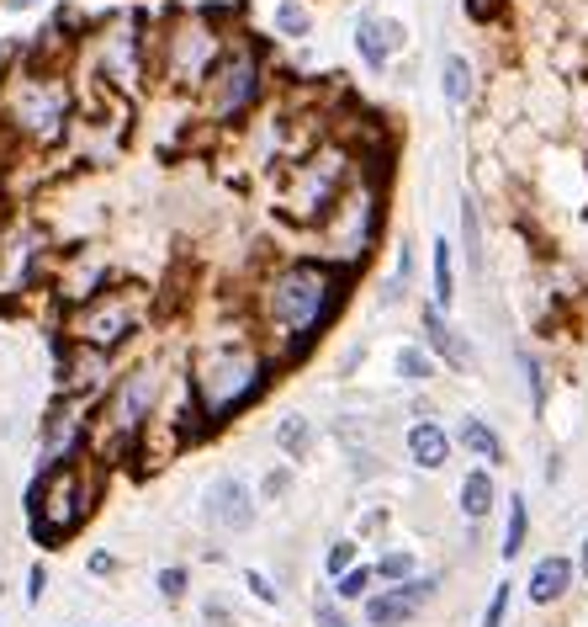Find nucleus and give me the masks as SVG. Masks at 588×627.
<instances>
[{
    "label": "nucleus",
    "instance_id": "f8f14e48",
    "mask_svg": "<svg viewBox=\"0 0 588 627\" xmlns=\"http://www.w3.org/2000/svg\"><path fill=\"white\" fill-rule=\"evenodd\" d=\"M201 516H207L218 532H249V527H255V490H249L238 473H218V479L201 490Z\"/></svg>",
    "mask_w": 588,
    "mask_h": 627
},
{
    "label": "nucleus",
    "instance_id": "393cba45",
    "mask_svg": "<svg viewBox=\"0 0 588 627\" xmlns=\"http://www.w3.org/2000/svg\"><path fill=\"white\" fill-rule=\"evenodd\" d=\"M462 251H467V266L471 272H482V213H477V197H462Z\"/></svg>",
    "mask_w": 588,
    "mask_h": 627
},
{
    "label": "nucleus",
    "instance_id": "1a4fd4ad",
    "mask_svg": "<svg viewBox=\"0 0 588 627\" xmlns=\"http://www.w3.org/2000/svg\"><path fill=\"white\" fill-rule=\"evenodd\" d=\"M382 181H377V170H366V160L355 166L351 186L340 192V203L329 208V218L318 224L314 234L323 240V261H334V266H360L371 245H377V234H382Z\"/></svg>",
    "mask_w": 588,
    "mask_h": 627
},
{
    "label": "nucleus",
    "instance_id": "c9c22d12",
    "mask_svg": "<svg viewBox=\"0 0 588 627\" xmlns=\"http://www.w3.org/2000/svg\"><path fill=\"white\" fill-rule=\"evenodd\" d=\"M244 586L255 590V595H260L266 606H275V601H281V595H275V586H271V580H266V575H260V569H249V575H244Z\"/></svg>",
    "mask_w": 588,
    "mask_h": 627
},
{
    "label": "nucleus",
    "instance_id": "b1692460",
    "mask_svg": "<svg viewBox=\"0 0 588 627\" xmlns=\"http://www.w3.org/2000/svg\"><path fill=\"white\" fill-rule=\"evenodd\" d=\"M434 367H440V362H434L419 340H408V346H397V351H392V373L403 377V383H430Z\"/></svg>",
    "mask_w": 588,
    "mask_h": 627
},
{
    "label": "nucleus",
    "instance_id": "c756f323",
    "mask_svg": "<svg viewBox=\"0 0 588 627\" xmlns=\"http://www.w3.org/2000/svg\"><path fill=\"white\" fill-rule=\"evenodd\" d=\"M371 569H377V580H392V586H403V580H414V569H419V564H414V553H408V547H392V553H382Z\"/></svg>",
    "mask_w": 588,
    "mask_h": 627
},
{
    "label": "nucleus",
    "instance_id": "c85d7f7f",
    "mask_svg": "<svg viewBox=\"0 0 588 627\" xmlns=\"http://www.w3.org/2000/svg\"><path fill=\"white\" fill-rule=\"evenodd\" d=\"M371 580H377L371 564H351V569L334 580V595H340V601H366V595H371Z\"/></svg>",
    "mask_w": 588,
    "mask_h": 627
},
{
    "label": "nucleus",
    "instance_id": "0eeeda50",
    "mask_svg": "<svg viewBox=\"0 0 588 627\" xmlns=\"http://www.w3.org/2000/svg\"><path fill=\"white\" fill-rule=\"evenodd\" d=\"M351 176H355V155L345 144L323 138L318 149L275 166V213L292 218L297 229H318L329 218V208L340 203V192L351 186Z\"/></svg>",
    "mask_w": 588,
    "mask_h": 627
},
{
    "label": "nucleus",
    "instance_id": "f704fd0d",
    "mask_svg": "<svg viewBox=\"0 0 588 627\" xmlns=\"http://www.w3.org/2000/svg\"><path fill=\"white\" fill-rule=\"evenodd\" d=\"M286 490H292V473H286V468H271V473H266V484H260V495H266V501L286 495Z\"/></svg>",
    "mask_w": 588,
    "mask_h": 627
},
{
    "label": "nucleus",
    "instance_id": "58836bf2",
    "mask_svg": "<svg viewBox=\"0 0 588 627\" xmlns=\"http://www.w3.org/2000/svg\"><path fill=\"white\" fill-rule=\"evenodd\" d=\"M38 5H48V0H0L5 16H27V11H38Z\"/></svg>",
    "mask_w": 588,
    "mask_h": 627
},
{
    "label": "nucleus",
    "instance_id": "4468645a",
    "mask_svg": "<svg viewBox=\"0 0 588 627\" xmlns=\"http://www.w3.org/2000/svg\"><path fill=\"white\" fill-rule=\"evenodd\" d=\"M419 330H425V335H419V346L430 351L434 362H445L451 373H477V346H471L467 335L456 330V325H451L434 303L419 309Z\"/></svg>",
    "mask_w": 588,
    "mask_h": 627
},
{
    "label": "nucleus",
    "instance_id": "5701e85b",
    "mask_svg": "<svg viewBox=\"0 0 588 627\" xmlns=\"http://www.w3.org/2000/svg\"><path fill=\"white\" fill-rule=\"evenodd\" d=\"M271 33L281 43H303L308 33H314V5H308V0H275Z\"/></svg>",
    "mask_w": 588,
    "mask_h": 627
},
{
    "label": "nucleus",
    "instance_id": "7ed1b4c3",
    "mask_svg": "<svg viewBox=\"0 0 588 627\" xmlns=\"http://www.w3.org/2000/svg\"><path fill=\"white\" fill-rule=\"evenodd\" d=\"M223 22L207 5H170L164 16L144 22V64H149V85L175 91L192 101L196 85L207 81V70L223 53Z\"/></svg>",
    "mask_w": 588,
    "mask_h": 627
},
{
    "label": "nucleus",
    "instance_id": "39448f33",
    "mask_svg": "<svg viewBox=\"0 0 588 627\" xmlns=\"http://www.w3.org/2000/svg\"><path fill=\"white\" fill-rule=\"evenodd\" d=\"M266 85H271V53L266 43H255L249 33H229L218 64L207 70V81L196 85L192 96V118L201 128H238L255 118V107L266 101Z\"/></svg>",
    "mask_w": 588,
    "mask_h": 627
},
{
    "label": "nucleus",
    "instance_id": "20e7f679",
    "mask_svg": "<svg viewBox=\"0 0 588 627\" xmlns=\"http://www.w3.org/2000/svg\"><path fill=\"white\" fill-rule=\"evenodd\" d=\"M75 123V91L70 75H53V70H27V64H11L5 81H0V128L33 149V155H53Z\"/></svg>",
    "mask_w": 588,
    "mask_h": 627
},
{
    "label": "nucleus",
    "instance_id": "f3484780",
    "mask_svg": "<svg viewBox=\"0 0 588 627\" xmlns=\"http://www.w3.org/2000/svg\"><path fill=\"white\" fill-rule=\"evenodd\" d=\"M456 447H467V458H477L482 468H499V462H510V453H504V436L488 425L482 415H462V425H456V436H451Z\"/></svg>",
    "mask_w": 588,
    "mask_h": 627
},
{
    "label": "nucleus",
    "instance_id": "ea45409f",
    "mask_svg": "<svg viewBox=\"0 0 588 627\" xmlns=\"http://www.w3.org/2000/svg\"><path fill=\"white\" fill-rule=\"evenodd\" d=\"M360 362H366V346H351V351H345V362H340V373H355Z\"/></svg>",
    "mask_w": 588,
    "mask_h": 627
},
{
    "label": "nucleus",
    "instance_id": "423d86ee",
    "mask_svg": "<svg viewBox=\"0 0 588 627\" xmlns=\"http://www.w3.org/2000/svg\"><path fill=\"white\" fill-rule=\"evenodd\" d=\"M101 490H107V468L90 462L85 453L38 468V479H33V490H27V527H33V543L64 547L79 527L96 516Z\"/></svg>",
    "mask_w": 588,
    "mask_h": 627
},
{
    "label": "nucleus",
    "instance_id": "4c0bfd02",
    "mask_svg": "<svg viewBox=\"0 0 588 627\" xmlns=\"http://www.w3.org/2000/svg\"><path fill=\"white\" fill-rule=\"evenodd\" d=\"M90 575H118V558H112L107 547H96V553H90Z\"/></svg>",
    "mask_w": 588,
    "mask_h": 627
},
{
    "label": "nucleus",
    "instance_id": "ddd939ff",
    "mask_svg": "<svg viewBox=\"0 0 588 627\" xmlns=\"http://www.w3.org/2000/svg\"><path fill=\"white\" fill-rule=\"evenodd\" d=\"M434 575H414V580H403V586H388L382 595H366V623L371 627H403L419 617V606L434 601Z\"/></svg>",
    "mask_w": 588,
    "mask_h": 627
},
{
    "label": "nucleus",
    "instance_id": "a19ab883",
    "mask_svg": "<svg viewBox=\"0 0 588 627\" xmlns=\"http://www.w3.org/2000/svg\"><path fill=\"white\" fill-rule=\"evenodd\" d=\"M578 575L588 580V532H584V547H578Z\"/></svg>",
    "mask_w": 588,
    "mask_h": 627
},
{
    "label": "nucleus",
    "instance_id": "7c9ffc66",
    "mask_svg": "<svg viewBox=\"0 0 588 627\" xmlns=\"http://www.w3.org/2000/svg\"><path fill=\"white\" fill-rule=\"evenodd\" d=\"M155 586H159L164 601H186V590H192V569H186V564H164V569L155 575Z\"/></svg>",
    "mask_w": 588,
    "mask_h": 627
},
{
    "label": "nucleus",
    "instance_id": "6ab92c4d",
    "mask_svg": "<svg viewBox=\"0 0 588 627\" xmlns=\"http://www.w3.org/2000/svg\"><path fill=\"white\" fill-rule=\"evenodd\" d=\"M271 442H275V453H281L286 462H303L308 453H314V442H318L314 415H303V410H286V415L275 420Z\"/></svg>",
    "mask_w": 588,
    "mask_h": 627
},
{
    "label": "nucleus",
    "instance_id": "2eb2a0df",
    "mask_svg": "<svg viewBox=\"0 0 588 627\" xmlns=\"http://www.w3.org/2000/svg\"><path fill=\"white\" fill-rule=\"evenodd\" d=\"M408 43L403 33V22H392V16H377V11H366L360 22H355V53H360V64L371 70V75H382L392 64V53Z\"/></svg>",
    "mask_w": 588,
    "mask_h": 627
},
{
    "label": "nucleus",
    "instance_id": "dca6fc26",
    "mask_svg": "<svg viewBox=\"0 0 588 627\" xmlns=\"http://www.w3.org/2000/svg\"><path fill=\"white\" fill-rule=\"evenodd\" d=\"M451 431L440 425V420H414L408 425V436H403V453H408V462L414 468H425V473H434V468H445L451 462Z\"/></svg>",
    "mask_w": 588,
    "mask_h": 627
},
{
    "label": "nucleus",
    "instance_id": "f03ea898",
    "mask_svg": "<svg viewBox=\"0 0 588 627\" xmlns=\"http://www.w3.org/2000/svg\"><path fill=\"white\" fill-rule=\"evenodd\" d=\"M271 383L275 367L266 357V346L255 340L249 319L234 330H212L207 340H196V351L186 357V399L201 420V436L234 425L249 405L266 399Z\"/></svg>",
    "mask_w": 588,
    "mask_h": 627
},
{
    "label": "nucleus",
    "instance_id": "cd10ccee",
    "mask_svg": "<svg viewBox=\"0 0 588 627\" xmlns=\"http://www.w3.org/2000/svg\"><path fill=\"white\" fill-rule=\"evenodd\" d=\"M462 11H467L471 27H482V33H493V27L510 22V0H462Z\"/></svg>",
    "mask_w": 588,
    "mask_h": 627
},
{
    "label": "nucleus",
    "instance_id": "6e6552de",
    "mask_svg": "<svg viewBox=\"0 0 588 627\" xmlns=\"http://www.w3.org/2000/svg\"><path fill=\"white\" fill-rule=\"evenodd\" d=\"M144 330H149V293L133 288V282H112L90 303H75V309L59 314V340L90 346L101 357H118L122 346H133Z\"/></svg>",
    "mask_w": 588,
    "mask_h": 627
},
{
    "label": "nucleus",
    "instance_id": "9b49d317",
    "mask_svg": "<svg viewBox=\"0 0 588 627\" xmlns=\"http://www.w3.org/2000/svg\"><path fill=\"white\" fill-rule=\"evenodd\" d=\"M112 357H101V351H90V346H70V340H59V367H53V383H59V394H75V399H101L107 394V383H112Z\"/></svg>",
    "mask_w": 588,
    "mask_h": 627
},
{
    "label": "nucleus",
    "instance_id": "4be33fe9",
    "mask_svg": "<svg viewBox=\"0 0 588 627\" xmlns=\"http://www.w3.org/2000/svg\"><path fill=\"white\" fill-rule=\"evenodd\" d=\"M493 501H499V484H493V468H467V479H462V516L467 521H482L488 510H493Z\"/></svg>",
    "mask_w": 588,
    "mask_h": 627
},
{
    "label": "nucleus",
    "instance_id": "72a5a7b5",
    "mask_svg": "<svg viewBox=\"0 0 588 627\" xmlns=\"http://www.w3.org/2000/svg\"><path fill=\"white\" fill-rule=\"evenodd\" d=\"M314 623H318V627H355V623H345V612H340L334 601H318V606H314Z\"/></svg>",
    "mask_w": 588,
    "mask_h": 627
},
{
    "label": "nucleus",
    "instance_id": "bb28decb",
    "mask_svg": "<svg viewBox=\"0 0 588 627\" xmlns=\"http://www.w3.org/2000/svg\"><path fill=\"white\" fill-rule=\"evenodd\" d=\"M519 373H525V388H530V410L541 415V410H547V362L519 346Z\"/></svg>",
    "mask_w": 588,
    "mask_h": 627
},
{
    "label": "nucleus",
    "instance_id": "473e14b6",
    "mask_svg": "<svg viewBox=\"0 0 588 627\" xmlns=\"http://www.w3.org/2000/svg\"><path fill=\"white\" fill-rule=\"evenodd\" d=\"M510 580L504 586H493V601H488V612H482V627H504V617H510Z\"/></svg>",
    "mask_w": 588,
    "mask_h": 627
},
{
    "label": "nucleus",
    "instance_id": "e433bc0d",
    "mask_svg": "<svg viewBox=\"0 0 588 627\" xmlns=\"http://www.w3.org/2000/svg\"><path fill=\"white\" fill-rule=\"evenodd\" d=\"M42 590H48V569H42V564H33V575H27V601H33V606L42 601Z\"/></svg>",
    "mask_w": 588,
    "mask_h": 627
},
{
    "label": "nucleus",
    "instance_id": "2f4dec72",
    "mask_svg": "<svg viewBox=\"0 0 588 627\" xmlns=\"http://www.w3.org/2000/svg\"><path fill=\"white\" fill-rule=\"evenodd\" d=\"M355 553H360V547H355L351 538H340V543H334V547H329V553H323V569H329V575L340 580V575H345V569H351V564H355Z\"/></svg>",
    "mask_w": 588,
    "mask_h": 627
},
{
    "label": "nucleus",
    "instance_id": "a211bd4d",
    "mask_svg": "<svg viewBox=\"0 0 588 627\" xmlns=\"http://www.w3.org/2000/svg\"><path fill=\"white\" fill-rule=\"evenodd\" d=\"M573 575H578V569H573L567 553H547V558L530 569V601H536V606H556V601L573 590Z\"/></svg>",
    "mask_w": 588,
    "mask_h": 627
},
{
    "label": "nucleus",
    "instance_id": "f257e3e1",
    "mask_svg": "<svg viewBox=\"0 0 588 627\" xmlns=\"http://www.w3.org/2000/svg\"><path fill=\"white\" fill-rule=\"evenodd\" d=\"M351 266H334L323 255H286L255 272L249 288V325L255 340L266 346L271 367H292L318 346V335L334 325L351 293Z\"/></svg>",
    "mask_w": 588,
    "mask_h": 627
},
{
    "label": "nucleus",
    "instance_id": "412c9836",
    "mask_svg": "<svg viewBox=\"0 0 588 627\" xmlns=\"http://www.w3.org/2000/svg\"><path fill=\"white\" fill-rule=\"evenodd\" d=\"M430 303L445 314L451 303H456V245L445 240V234H434V245H430Z\"/></svg>",
    "mask_w": 588,
    "mask_h": 627
},
{
    "label": "nucleus",
    "instance_id": "a878e982",
    "mask_svg": "<svg viewBox=\"0 0 588 627\" xmlns=\"http://www.w3.org/2000/svg\"><path fill=\"white\" fill-rule=\"evenodd\" d=\"M525 538H530V505H525V495H510V521H504L499 553H504V558H519V553H525Z\"/></svg>",
    "mask_w": 588,
    "mask_h": 627
},
{
    "label": "nucleus",
    "instance_id": "aec40b11",
    "mask_svg": "<svg viewBox=\"0 0 588 627\" xmlns=\"http://www.w3.org/2000/svg\"><path fill=\"white\" fill-rule=\"evenodd\" d=\"M440 96H445V107H471L477 101V70H471L467 53H445L440 59Z\"/></svg>",
    "mask_w": 588,
    "mask_h": 627
},
{
    "label": "nucleus",
    "instance_id": "9d476101",
    "mask_svg": "<svg viewBox=\"0 0 588 627\" xmlns=\"http://www.w3.org/2000/svg\"><path fill=\"white\" fill-rule=\"evenodd\" d=\"M90 48H96V75H107L112 85L149 81V64H144V16H112V22H101V33H90Z\"/></svg>",
    "mask_w": 588,
    "mask_h": 627
}]
</instances>
